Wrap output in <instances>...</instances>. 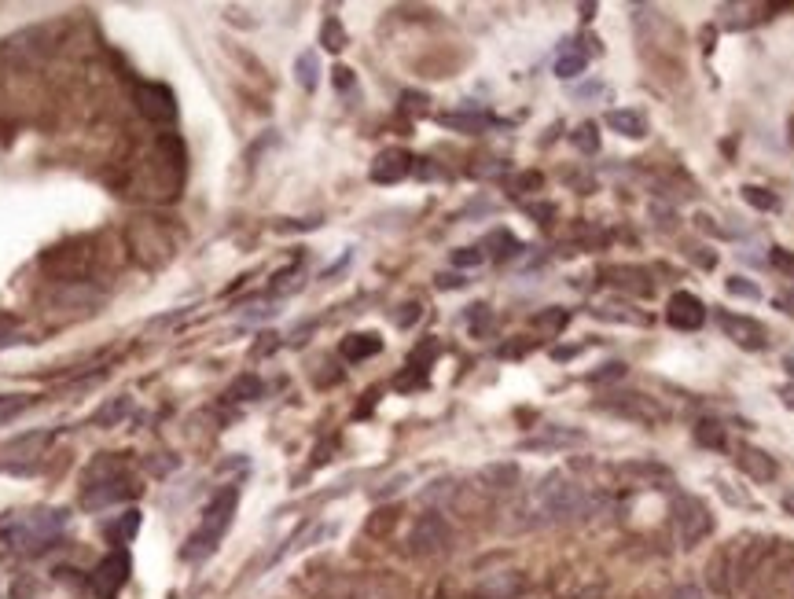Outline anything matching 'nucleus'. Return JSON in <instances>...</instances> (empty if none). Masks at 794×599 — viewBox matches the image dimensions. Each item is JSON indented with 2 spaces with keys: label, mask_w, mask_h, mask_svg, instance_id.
I'll use <instances>...</instances> for the list:
<instances>
[{
  "label": "nucleus",
  "mask_w": 794,
  "mask_h": 599,
  "mask_svg": "<svg viewBox=\"0 0 794 599\" xmlns=\"http://www.w3.org/2000/svg\"><path fill=\"white\" fill-rule=\"evenodd\" d=\"M695 438H699V445H710V449H725V427H721L717 419H699V427H695Z\"/></svg>",
  "instance_id": "aec40b11"
},
{
  "label": "nucleus",
  "mask_w": 794,
  "mask_h": 599,
  "mask_svg": "<svg viewBox=\"0 0 794 599\" xmlns=\"http://www.w3.org/2000/svg\"><path fill=\"white\" fill-rule=\"evenodd\" d=\"M607 125H611L614 133L629 136V140H640V136L647 133L644 114L633 111V107H622V111H611V114H607Z\"/></svg>",
  "instance_id": "2eb2a0df"
},
{
  "label": "nucleus",
  "mask_w": 794,
  "mask_h": 599,
  "mask_svg": "<svg viewBox=\"0 0 794 599\" xmlns=\"http://www.w3.org/2000/svg\"><path fill=\"white\" fill-rule=\"evenodd\" d=\"M261 394V383L254 379V375H243L236 386H232V397H243V401H250V397Z\"/></svg>",
  "instance_id": "c85d7f7f"
},
{
  "label": "nucleus",
  "mask_w": 794,
  "mask_h": 599,
  "mask_svg": "<svg viewBox=\"0 0 794 599\" xmlns=\"http://www.w3.org/2000/svg\"><path fill=\"white\" fill-rule=\"evenodd\" d=\"M350 599H405V588L397 585L394 577L368 574V577H357V581H353Z\"/></svg>",
  "instance_id": "ddd939ff"
},
{
  "label": "nucleus",
  "mask_w": 794,
  "mask_h": 599,
  "mask_svg": "<svg viewBox=\"0 0 794 599\" xmlns=\"http://www.w3.org/2000/svg\"><path fill=\"white\" fill-rule=\"evenodd\" d=\"M67 515L63 511H23V515H12V519L0 522V537L12 544V548H26V552H37L59 537Z\"/></svg>",
  "instance_id": "f257e3e1"
},
{
  "label": "nucleus",
  "mask_w": 794,
  "mask_h": 599,
  "mask_svg": "<svg viewBox=\"0 0 794 599\" xmlns=\"http://www.w3.org/2000/svg\"><path fill=\"white\" fill-rule=\"evenodd\" d=\"M137 497V486L133 478L125 475L122 467L111 464V460H100V464L89 467L85 475V489H81V508L89 511H103L111 504H122V500Z\"/></svg>",
  "instance_id": "f03ea898"
},
{
  "label": "nucleus",
  "mask_w": 794,
  "mask_h": 599,
  "mask_svg": "<svg viewBox=\"0 0 794 599\" xmlns=\"http://www.w3.org/2000/svg\"><path fill=\"white\" fill-rule=\"evenodd\" d=\"M467 320H471V328H475V331H486L489 328V306H482V302H478V306H471Z\"/></svg>",
  "instance_id": "7c9ffc66"
},
{
  "label": "nucleus",
  "mask_w": 794,
  "mask_h": 599,
  "mask_svg": "<svg viewBox=\"0 0 794 599\" xmlns=\"http://www.w3.org/2000/svg\"><path fill=\"white\" fill-rule=\"evenodd\" d=\"M482 261H486L482 247H460V250H453V265H456V269H475V265H482Z\"/></svg>",
  "instance_id": "a878e982"
},
{
  "label": "nucleus",
  "mask_w": 794,
  "mask_h": 599,
  "mask_svg": "<svg viewBox=\"0 0 794 599\" xmlns=\"http://www.w3.org/2000/svg\"><path fill=\"white\" fill-rule=\"evenodd\" d=\"M125 581H129V555H125L122 548L107 555V559H103L89 577L92 592H96L100 599H114V592H118Z\"/></svg>",
  "instance_id": "1a4fd4ad"
},
{
  "label": "nucleus",
  "mask_w": 794,
  "mask_h": 599,
  "mask_svg": "<svg viewBox=\"0 0 794 599\" xmlns=\"http://www.w3.org/2000/svg\"><path fill=\"white\" fill-rule=\"evenodd\" d=\"M137 107L148 122H173L177 118V103H173L170 85L162 81H140L137 85Z\"/></svg>",
  "instance_id": "6e6552de"
},
{
  "label": "nucleus",
  "mask_w": 794,
  "mask_h": 599,
  "mask_svg": "<svg viewBox=\"0 0 794 599\" xmlns=\"http://www.w3.org/2000/svg\"><path fill=\"white\" fill-rule=\"evenodd\" d=\"M618 375H625V364H603V372L592 375V383H603V379H618Z\"/></svg>",
  "instance_id": "2f4dec72"
},
{
  "label": "nucleus",
  "mask_w": 794,
  "mask_h": 599,
  "mask_svg": "<svg viewBox=\"0 0 794 599\" xmlns=\"http://www.w3.org/2000/svg\"><path fill=\"white\" fill-rule=\"evenodd\" d=\"M736 464L743 475H750L754 482H772L776 478V460H772L769 453H761V449H754V445H739L736 449Z\"/></svg>",
  "instance_id": "f8f14e48"
},
{
  "label": "nucleus",
  "mask_w": 794,
  "mask_h": 599,
  "mask_svg": "<svg viewBox=\"0 0 794 599\" xmlns=\"http://www.w3.org/2000/svg\"><path fill=\"white\" fill-rule=\"evenodd\" d=\"M625 401H614V412H622L625 419H647V423H651V419H658L662 416V412H658L655 405H651V401H647V397H640V394H622Z\"/></svg>",
  "instance_id": "a211bd4d"
},
{
  "label": "nucleus",
  "mask_w": 794,
  "mask_h": 599,
  "mask_svg": "<svg viewBox=\"0 0 794 599\" xmlns=\"http://www.w3.org/2000/svg\"><path fill=\"white\" fill-rule=\"evenodd\" d=\"M585 63H589V52H563L556 59V74L559 78H578L581 70H585Z\"/></svg>",
  "instance_id": "412c9836"
},
{
  "label": "nucleus",
  "mask_w": 794,
  "mask_h": 599,
  "mask_svg": "<svg viewBox=\"0 0 794 599\" xmlns=\"http://www.w3.org/2000/svg\"><path fill=\"white\" fill-rule=\"evenodd\" d=\"M335 85H339V89H350V85H353V74H350V70H346V67L335 70Z\"/></svg>",
  "instance_id": "f704fd0d"
},
{
  "label": "nucleus",
  "mask_w": 794,
  "mask_h": 599,
  "mask_svg": "<svg viewBox=\"0 0 794 599\" xmlns=\"http://www.w3.org/2000/svg\"><path fill=\"white\" fill-rule=\"evenodd\" d=\"M379 350H383L379 335H350V339L342 342V357H346V361H368V357H375Z\"/></svg>",
  "instance_id": "f3484780"
},
{
  "label": "nucleus",
  "mask_w": 794,
  "mask_h": 599,
  "mask_svg": "<svg viewBox=\"0 0 794 599\" xmlns=\"http://www.w3.org/2000/svg\"><path fill=\"white\" fill-rule=\"evenodd\" d=\"M449 541H453L449 522H445L438 511H427V515H420V519H416V526H412L409 552L412 555H438V552H445V548H449Z\"/></svg>",
  "instance_id": "39448f33"
},
{
  "label": "nucleus",
  "mask_w": 794,
  "mask_h": 599,
  "mask_svg": "<svg viewBox=\"0 0 794 599\" xmlns=\"http://www.w3.org/2000/svg\"><path fill=\"white\" fill-rule=\"evenodd\" d=\"M666 320H670V328H677V331H699L706 324V306L695 298V294L681 291V294H673L670 298Z\"/></svg>",
  "instance_id": "9d476101"
},
{
  "label": "nucleus",
  "mask_w": 794,
  "mask_h": 599,
  "mask_svg": "<svg viewBox=\"0 0 794 599\" xmlns=\"http://www.w3.org/2000/svg\"><path fill=\"white\" fill-rule=\"evenodd\" d=\"M673 522H677V533H681L684 544H699L706 533L714 530L710 511L703 508V500H695V497H677V504H673Z\"/></svg>",
  "instance_id": "423d86ee"
},
{
  "label": "nucleus",
  "mask_w": 794,
  "mask_h": 599,
  "mask_svg": "<svg viewBox=\"0 0 794 599\" xmlns=\"http://www.w3.org/2000/svg\"><path fill=\"white\" fill-rule=\"evenodd\" d=\"M137 526H140V515L137 511H125V519L114 526V530H107V537H114V541H129L133 533H137Z\"/></svg>",
  "instance_id": "bb28decb"
},
{
  "label": "nucleus",
  "mask_w": 794,
  "mask_h": 599,
  "mask_svg": "<svg viewBox=\"0 0 794 599\" xmlns=\"http://www.w3.org/2000/svg\"><path fill=\"white\" fill-rule=\"evenodd\" d=\"M787 508H791V511H794V497H787Z\"/></svg>",
  "instance_id": "e433bc0d"
},
{
  "label": "nucleus",
  "mask_w": 794,
  "mask_h": 599,
  "mask_svg": "<svg viewBox=\"0 0 794 599\" xmlns=\"http://www.w3.org/2000/svg\"><path fill=\"white\" fill-rule=\"evenodd\" d=\"M438 122L456 129V133H482V129L493 125V118L482 111H453V114H438Z\"/></svg>",
  "instance_id": "dca6fc26"
},
{
  "label": "nucleus",
  "mask_w": 794,
  "mask_h": 599,
  "mask_svg": "<svg viewBox=\"0 0 794 599\" xmlns=\"http://www.w3.org/2000/svg\"><path fill=\"white\" fill-rule=\"evenodd\" d=\"M670 599H703V592H699L695 585H684V588H677Z\"/></svg>",
  "instance_id": "473e14b6"
},
{
  "label": "nucleus",
  "mask_w": 794,
  "mask_h": 599,
  "mask_svg": "<svg viewBox=\"0 0 794 599\" xmlns=\"http://www.w3.org/2000/svg\"><path fill=\"white\" fill-rule=\"evenodd\" d=\"M728 294H736V298H747V302H758L761 298V287L758 283H750L747 276H732V280L725 283Z\"/></svg>",
  "instance_id": "b1692460"
},
{
  "label": "nucleus",
  "mask_w": 794,
  "mask_h": 599,
  "mask_svg": "<svg viewBox=\"0 0 794 599\" xmlns=\"http://www.w3.org/2000/svg\"><path fill=\"white\" fill-rule=\"evenodd\" d=\"M574 144H578L581 151H585V155H592V151H600V133H596V125H592V122L581 125L578 133H574Z\"/></svg>",
  "instance_id": "393cba45"
},
{
  "label": "nucleus",
  "mask_w": 794,
  "mask_h": 599,
  "mask_svg": "<svg viewBox=\"0 0 794 599\" xmlns=\"http://www.w3.org/2000/svg\"><path fill=\"white\" fill-rule=\"evenodd\" d=\"M717 328L725 331L736 346H743V350H765V346H769V331H765V324H758L754 317H743V313L717 309Z\"/></svg>",
  "instance_id": "0eeeda50"
},
{
  "label": "nucleus",
  "mask_w": 794,
  "mask_h": 599,
  "mask_svg": "<svg viewBox=\"0 0 794 599\" xmlns=\"http://www.w3.org/2000/svg\"><path fill=\"white\" fill-rule=\"evenodd\" d=\"M26 408L23 397H0V423H8V419H15L19 412Z\"/></svg>",
  "instance_id": "c756f323"
},
{
  "label": "nucleus",
  "mask_w": 794,
  "mask_h": 599,
  "mask_svg": "<svg viewBox=\"0 0 794 599\" xmlns=\"http://www.w3.org/2000/svg\"><path fill=\"white\" fill-rule=\"evenodd\" d=\"M236 504H239V489L228 486L221 489L210 504H206L203 519H199V530L192 533V544H188V559H206V555L214 552L217 544H221V537L228 533V526H232V515H236Z\"/></svg>",
  "instance_id": "20e7f679"
},
{
  "label": "nucleus",
  "mask_w": 794,
  "mask_h": 599,
  "mask_svg": "<svg viewBox=\"0 0 794 599\" xmlns=\"http://www.w3.org/2000/svg\"><path fill=\"white\" fill-rule=\"evenodd\" d=\"M743 199H747L754 210H780V199H776L772 192H765V188H754V184L743 188Z\"/></svg>",
  "instance_id": "4be33fe9"
},
{
  "label": "nucleus",
  "mask_w": 794,
  "mask_h": 599,
  "mask_svg": "<svg viewBox=\"0 0 794 599\" xmlns=\"http://www.w3.org/2000/svg\"><path fill=\"white\" fill-rule=\"evenodd\" d=\"M780 397H783V405H787V408H794V386H783V390H780Z\"/></svg>",
  "instance_id": "c9c22d12"
},
{
  "label": "nucleus",
  "mask_w": 794,
  "mask_h": 599,
  "mask_svg": "<svg viewBox=\"0 0 794 599\" xmlns=\"http://www.w3.org/2000/svg\"><path fill=\"white\" fill-rule=\"evenodd\" d=\"M320 41H324V48H331V52H342L346 48V34H342L339 19L331 15L328 23H324V30H320Z\"/></svg>",
  "instance_id": "5701e85b"
},
{
  "label": "nucleus",
  "mask_w": 794,
  "mask_h": 599,
  "mask_svg": "<svg viewBox=\"0 0 794 599\" xmlns=\"http://www.w3.org/2000/svg\"><path fill=\"white\" fill-rule=\"evenodd\" d=\"M534 324L537 328H548V331H563L567 328V313H563V309H552V313H541Z\"/></svg>",
  "instance_id": "cd10ccee"
},
{
  "label": "nucleus",
  "mask_w": 794,
  "mask_h": 599,
  "mask_svg": "<svg viewBox=\"0 0 794 599\" xmlns=\"http://www.w3.org/2000/svg\"><path fill=\"white\" fill-rule=\"evenodd\" d=\"M409 309V313H401V317H397V324H401V328H409L412 320H420V306H405Z\"/></svg>",
  "instance_id": "72a5a7b5"
},
{
  "label": "nucleus",
  "mask_w": 794,
  "mask_h": 599,
  "mask_svg": "<svg viewBox=\"0 0 794 599\" xmlns=\"http://www.w3.org/2000/svg\"><path fill=\"white\" fill-rule=\"evenodd\" d=\"M589 508V497L585 489H578L574 482H567L563 475H552L537 486L534 500H530V511L537 519L534 522H559V519H574Z\"/></svg>",
  "instance_id": "7ed1b4c3"
},
{
  "label": "nucleus",
  "mask_w": 794,
  "mask_h": 599,
  "mask_svg": "<svg viewBox=\"0 0 794 599\" xmlns=\"http://www.w3.org/2000/svg\"><path fill=\"white\" fill-rule=\"evenodd\" d=\"M412 155L405 151V147H386L383 155H375V162H372V181L375 184H397V181H405L412 173Z\"/></svg>",
  "instance_id": "9b49d317"
},
{
  "label": "nucleus",
  "mask_w": 794,
  "mask_h": 599,
  "mask_svg": "<svg viewBox=\"0 0 794 599\" xmlns=\"http://www.w3.org/2000/svg\"><path fill=\"white\" fill-rule=\"evenodd\" d=\"M295 74H298V85H302L306 92L317 89V81H320L317 52H302V56H298V63H295Z\"/></svg>",
  "instance_id": "6ab92c4d"
},
{
  "label": "nucleus",
  "mask_w": 794,
  "mask_h": 599,
  "mask_svg": "<svg viewBox=\"0 0 794 599\" xmlns=\"http://www.w3.org/2000/svg\"><path fill=\"white\" fill-rule=\"evenodd\" d=\"M791 144H794V122H791Z\"/></svg>",
  "instance_id": "4c0bfd02"
},
{
  "label": "nucleus",
  "mask_w": 794,
  "mask_h": 599,
  "mask_svg": "<svg viewBox=\"0 0 794 599\" xmlns=\"http://www.w3.org/2000/svg\"><path fill=\"white\" fill-rule=\"evenodd\" d=\"M522 574H515V570H500V574L486 577L482 585H478V596L482 599H515L522 592Z\"/></svg>",
  "instance_id": "4468645a"
}]
</instances>
